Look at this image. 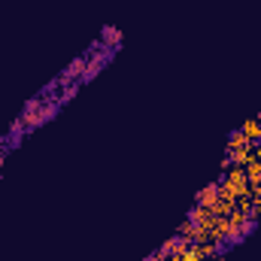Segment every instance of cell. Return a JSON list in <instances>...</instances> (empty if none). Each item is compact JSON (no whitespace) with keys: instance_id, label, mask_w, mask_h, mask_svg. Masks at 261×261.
<instances>
[{"instance_id":"5","label":"cell","mask_w":261,"mask_h":261,"mask_svg":"<svg viewBox=\"0 0 261 261\" xmlns=\"http://www.w3.org/2000/svg\"><path fill=\"white\" fill-rule=\"evenodd\" d=\"M249 146H252V143L243 137V130H237V134L228 137V155H231V152H240V149H249Z\"/></svg>"},{"instance_id":"7","label":"cell","mask_w":261,"mask_h":261,"mask_svg":"<svg viewBox=\"0 0 261 261\" xmlns=\"http://www.w3.org/2000/svg\"><path fill=\"white\" fill-rule=\"evenodd\" d=\"M179 237H186V240H195L197 237V225L189 219V222H182V228H179Z\"/></svg>"},{"instance_id":"4","label":"cell","mask_w":261,"mask_h":261,"mask_svg":"<svg viewBox=\"0 0 261 261\" xmlns=\"http://www.w3.org/2000/svg\"><path fill=\"white\" fill-rule=\"evenodd\" d=\"M240 130H243V137H246L249 143H252V140L258 143V140H261V122H258V119H246Z\"/></svg>"},{"instance_id":"1","label":"cell","mask_w":261,"mask_h":261,"mask_svg":"<svg viewBox=\"0 0 261 261\" xmlns=\"http://www.w3.org/2000/svg\"><path fill=\"white\" fill-rule=\"evenodd\" d=\"M55 116V107H43L40 100H31L28 107H24V116L18 119V125L21 128H37V125H43L46 119H52Z\"/></svg>"},{"instance_id":"6","label":"cell","mask_w":261,"mask_h":261,"mask_svg":"<svg viewBox=\"0 0 261 261\" xmlns=\"http://www.w3.org/2000/svg\"><path fill=\"white\" fill-rule=\"evenodd\" d=\"M243 170H246V179H249V186H261V161H258V158H252V161H249Z\"/></svg>"},{"instance_id":"3","label":"cell","mask_w":261,"mask_h":261,"mask_svg":"<svg viewBox=\"0 0 261 261\" xmlns=\"http://www.w3.org/2000/svg\"><path fill=\"white\" fill-rule=\"evenodd\" d=\"M252 158H255L252 146H249V149H240V152H231V155H228V161H231L234 167H246V164H249Z\"/></svg>"},{"instance_id":"2","label":"cell","mask_w":261,"mask_h":261,"mask_svg":"<svg viewBox=\"0 0 261 261\" xmlns=\"http://www.w3.org/2000/svg\"><path fill=\"white\" fill-rule=\"evenodd\" d=\"M216 203H219V182H210L206 189H200V192H197V206L213 210Z\"/></svg>"},{"instance_id":"8","label":"cell","mask_w":261,"mask_h":261,"mask_svg":"<svg viewBox=\"0 0 261 261\" xmlns=\"http://www.w3.org/2000/svg\"><path fill=\"white\" fill-rule=\"evenodd\" d=\"M119 40H122V31H119V28H103V43L116 46Z\"/></svg>"}]
</instances>
